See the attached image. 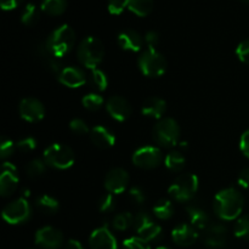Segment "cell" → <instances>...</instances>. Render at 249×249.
<instances>
[{
  "label": "cell",
  "mask_w": 249,
  "mask_h": 249,
  "mask_svg": "<svg viewBox=\"0 0 249 249\" xmlns=\"http://www.w3.org/2000/svg\"><path fill=\"white\" fill-rule=\"evenodd\" d=\"M245 206L242 194L235 187H228L218 192L214 198V212L221 220H235L241 215Z\"/></svg>",
  "instance_id": "6da1fadb"
},
{
  "label": "cell",
  "mask_w": 249,
  "mask_h": 249,
  "mask_svg": "<svg viewBox=\"0 0 249 249\" xmlns=\"http://www.w3.org/2000/svg\"><path fill=\"white\" fill-rule=\"evenodd\" d=\"M45 43L51 55L56 58H61L67 55L74 46L75 33L71 26L62 24L51 32Z\"/></svg>",
  "instance_id": "7a4b0ae2"
},
{
  "label": "cell",
  "mask_w": 249,
  "mask_h": 249,
  "mask_svg": "<svg viewBox=\"0 0 249 249\" xmlns=\"http://www.w3.org/2000/svg\"><path fill=\"white\" fill-rule=\"evenodd\" d=\"M78 60L84 67L90 71L97 68V66L102 62L105 56V48L101 40L95 36H87L80 41L78 46Z\"/></svg>",
  "instance_id": "3957f363"
},
{
  "label": "cell",
  "mask_w": 249,
  "mask_h": 249,
  "mask_svg": "<svg viewBox=\"0 0 249 249\" xmlns=\"http://www.w3.org/2000/svg\"><path fill=\"white\" fill-rule=\"evenodd\" d=\"M199 180L195 174H181L168 189V194L178 202H190L198 191Z\"/></svg>",
  "instance_id": "277c9868"
},
{
  "label": "cell",
  "mask_w": 249,
  "mask_h": 249,
  "mask_svg": "<svg viewBox=\"0 0 249 249\" xmlns=\"http://www.w3.org/2000/svg\"><path fill=\"white\" fill-rule=\"evenodd\" d=\"M139 68L146 77H160L167 71V60L155 48H147L139 57Z\"/></svg>",
  "instance_id": "5b68a950"
},
{
  "label": "cell",
  "mask_w": 249,
  "mask_h": 249,
  "mask_svg": "<svg viewBox=\"0 0 249 249\" xmlns=\"http://www.w3.org/2000/svg\"><path fill=\"white\" fill-rule=\"evenodd\" d=\"M44 160L49 167L66 170L74 164V152L68 146L62 143H53L44 151Z\"/></svg>",
  "instance_id": "8992f818"
},
{
  "label": "cell",
  "mask_w": 249,
  "mask_h": 249,
  "mask_svg": "<svg viewBox=\"0 0 249 249\" xmlns=\"http://www.w3.org/2000/svg\"><path fill=\"white\" fill-rule=\"evenodd\" d=\"M153 140L162 147H173L180 138V126L175 119L162 118L157 122L152 131Z\"/></svg>",
  "instance_id": "52a82bcc"
},
{
  "label": "cell",
  "mask_w": 249,
  "mask_h": 249,
  "mask_svg": "<svg viewBox=\"0 0 249 249\" xmlns=\"http://www.w3.org/2000/svg\"><path fill=\"white\" fill-rule=\"evenodd\" d=\"M32 208L26 198H17L2 209V219L10 225L23 224L31 218Z\"/></svg>",
  "instance_id": "ba28073f"
},
{
  "label": "cell",
  "mask_w": 249,
  "mask_h": 249,
  "mask_svg": "<svg viewBox=\"0 0 249 249\" xmlns=\"http://www.w3.org/2000/svg\"><path fill=\"white\" fill-rule=\"evenodd\" d=\"M134 228H135L138 236L142 240L151 242L155 241L162 235V228L156 224L150 216V214L145 211H140L134 215Z\"/></svg>",
  "instance_id": "9c48e42d"
},
{
  "label": "cell",
  "mask_w": 249,
  "mask_h": 249,
  "mask_svg": "<svg viewBox=\"0 0 249 249\" xmlns=\"http://www.w3.org/2000/svg\"><path fill=\"white\" fill-rule=\"evenodd\" d=\"M131 160L134 165L141 169H155L162 163L163 155L158 147L143 146L134 152Z\"/></svg>",
  "instance_id": "30bf717a"
},
{
  "label": "cell",
  "mask_w": 249,
  "mask_h": 249,
  "mask_svg": "<svg viewBox=\"0 0 249 249\" xmlns=\"http://www.w3.org/2000/svg\"><path fill=\"white\" fill-rule=\"evenodd\" d=\"M19 116L28 123H36L45 116V107L36 97H26L19 102Z\"/></svg>",
  "instance_id": "8fae6325"
},
{
  "label": "cell",
  "mask_w": 249,
  "mask_h": 249,
  "mask_svg": "<svg viewBox=\"0 0 249 249\" xmlns=\"http://www.w3.org/2000/svg\"><path fill=\"white\" fill-rule=\"evenodd\" d=\"M36 245L43 249H58L63 245V235L58 229L44 226L36 233Z\"/></svg>",
  "instance_id": "7c38bea8"
},
{
  "label": "cell",
  "mask_w": 249,
  "mask_h": 249,
  "mask_svg": "<svg viewBox=\"0 0 249 249\" xmlns=\"http://www.w3.org/2000/svg\"><path fill=\"white\" fill-rule=\"evenodd\" d=\"M89 246L91 249H118L116 237L109 231L107 224L92 231L89 237Z\"/></svg>",
  "instance_id": "4fadbf2b"
},
{
  "label": "cell",
  "mask_w": 249,
  "mask_h": 249,
  "mask_svg": "<svg viewBox=\"0 0 249 249\" xmlns=\"http://www.w3.org/2000/svg\"><path fill=\"white\" fill-rule=\"evenodd\" d=\"M129 174L122 168H113L105 178V187L109 194H123L129 185Z\"/></svg>",
  "instance_id": "5bb4252c"
},
{
  "label": "cell",
  "mask_w": 249,
  "mask_h": 249,
  "mask_svg": "<svg viewBox=\"0 0 249 249\" xmlns=\"http://www.w3.org/2000/svg\"><path fill=\"white\" fill-rule=\"evenodd\" d=\"M18 175L17 169L12 163L5 162L1 168V175H0V194L2 197H9L16 191L18 186Z\"/></svg>",
  "instance_id": "9a60e30c"
},
{
  "label": "cell",
  "mask_w": 249,
  "mask_h": 249,
  "mask_svg": "<svg viewBox=\"0 0 249 249\" xmlns=\"http://www.w3.org/2000/svg\"><path fill=\"white\" fill-rule=\"evenodd\" d=\"M228 243V229L223 224H211L204 232V245L212 249L224 248Z\"/></svg>",
  "instance_id": "2e32d148"
},
{
  "label": "cell",
  "mask_w": 249,
  "mask_h": 249,
  "mask_svg": "<svg viewBox=\"0 0 249 249\" xmlns=\"http://www.w3.org/2000/svg\"><path fill=\"white\" fill-rule=\"evenodd\" d=\"M106 109L109 113V116L118 122H124L131 116V108L130 102L122 96H112L108 99L106 104Z\"/></svg>",
  "instance_id": "e0dca14e"
},
{
  "label": "cell",
  "mask_w": 249,
  "mask_h": 249,
  "mask_svg": "<svg viewBox=\"0 0 249 249\" xmlns=\"http://www.w3.org/2000/svg\"><path fill=\"white\" fill-rule=\"evenodd\" d=\"M172 238L175 245L180 247H189L192 246L198 238L197 229L189 224H180L172 231Z\"/></svg>",
  "instance_id": "ac0fdd59"
},
{
  "label": "cell",
  "mask_w": 249,
  "mask_h": 249,
  "mask_svg": "<svg viewBox=\"0 0 249 249\" xmlns=\"http://www.w3.org/2000/svg\"><path fill=\"white\" fill-rule=\"evenodd\" d=\"M58 80L62 85L67 88H80L87 83V75H85L84 71L80 68L74 67V66H70V67H65L62 72L58 75Z\"/></svg>",
  "instance_id": "d6986e66"
},
{
  "label": "cell",
  "mask_w": 249,
  "mask_h": 249,
  "mask_svg": "<svg viewBox=\"0 0 249 249\" xmlns=\"http://www.w3.org/2000/svg\"><path fill=\"white\" fill-rule=\"evenodd\" d=\"M118 44L123 50L130 53H138L141 50L145 39L134 29H125L118 34Z\"/></svg>",
  "instance_id": "ffe728a7"
},
{
  "label": "cell",
  "mask_w": 249,
  "mask_h": 249,
  "mask_svg": "<svg viewBox=\"0 0 249 249\" xmlns=\"http://www.w3.org/2000/svg\"><path fill=\"white\" fill-rule=\"evenodd\" d=\"M90 139L92 143L99 148L106 150V148L113 147L116 143V136L108 128L102 125H96L90 131Z\"/></svg>",
  "instance_id": "44dd1931"
},
{
  "label": "cell",
  "mask_w": 249,
  "mask_h": 249,
  "mask_svg": "<svg viewBox=\"0 0 249 249\" xmlns=\"http://www.w3.org/2000/svg\"><path fill=\"white\" fill-rule=\"evenodd\" d=\"M165 111H167V102L160 97H148L141 106V113L150 118L162 119Z\"/></svg>",
  "instance_id": "7402d4cb"
},
{
  "label": "cell",
  "mask_w": 249,
  "mask_h": 249,
  "mask_svg": "<svg viewBox=\"0 0 249 249\" xmlns=\"http://www.w3.org/2000/svg\"><path fill=\"white\" fill-rule=\"evenodd\" d=\"M191 225L198 230H206L209 226V216L207 212L197 203H190L186 207Z\"/></svg>",
  "instance_id": "603a6c76"
},
{
  "label": "cell",
  "mask_w": 249,
  "mask_h": 249,
  "mask_svg": "<svg viewBox=\"0 0 249 249\" xmlns=\"http://www.w3.org/2000/svg\"><path fill=\"white\" fill-rule=\"evenodd\" d=\"M36 207L41 213L53 215V214L57 213V211L60 209V203L55 197L50 196V195H41L36 198Z\"/></svg>",
  "instance_id": "cb8c5ba5"
},
{
  "label": "cell",
  "mask_w": 249,
  "mask_h": 249,
  "mask_svg": "<svg viewBox=\"0 0 249 249\" xmlns=\"http://www.w3.org/2000/svg\"><path fill=\"white\" fill-rule=\"evenodd\" d=\"M67 0H43L40 5L41 11L51 16H60L66 11Z\"/></svg>",
  "instance_id": "d4e9b609"
},
{
  "label": "cell",
  "mask_w": 249,
  "mask_h": 249,
  "mask_svg": "<svg viewBox=\"0 0 249 249\" xmlns=\"http://www.w3.org/2000/svg\"><path fill=\"white\" fill-rule=\"evenodd\" d=\"M128 9L136 16L145 17L153 9V0H128Z\"/></svg>",
  "instance_id": "484cf974"
},
{
  "label": "cell",
  "mask_w": 249,
  "mask_h": 249,
  "mask_svg": "<svg viewBox=\"0 0 249 249\" xmlns=\"http://www.w3.org/2000/svg\"><path fill=\"white\" fill-rule=\"evenodd\" d=\"M153 214L160 220H168L174 214V206L169 199L162 198L153 206Z\"/></svg>",
  "instance_id": "4316f807"
},
{
  "label": "cell",
  "mask_w": 249,
  "mask_h": 249,
  "mask_svg": "<svg viewBox=\"0 0 249 249\" xmlns=\"http://www.w3.org/2000/svg\"><path fill=\"white\" fill-rule=\"evenodd\" d=\"M185 163H186L185 156L180 151H173L168 153L164 160L165 167L172 172H181L185 167Z\"/></svg>",
  "instance_id": "83f0119b"
},
{
  "label": "cell",
  "mask_w": 249,
  "mask_h": 249,
  "mask_svg": "<svg viewBox=\"0 0 249 249\" xmlns=\"http://www.w3.org/2000/svg\"><path fill=\"white\" fill-rule=\"evenodd\" d=\"M40 18V14H39V9L36 4L33 2H28V4L24 6L23 11L21 15V21L24 26H34L36 22Z\"/></svg>",
  "instance_id": "f1b7e54d"
},
{
  "label": "cell",
  "mask_w": 249,
  "mask_h": 249,
  "mask_svg": "<svg viewBox=\"0 0 249 249\" xmlns=\"http://www.w3.org/2000/svg\"><path fill=\"white\" fill-rule=\"evenodd\" d=\"M90 84L97 89L99 91H105L108 87V78H107V74L104 72V71L99 70V68H95V70H91V73H90Z\"/></svg>",
  "instance_id": "f546056e"
},
{
  "label": "cell",
  "mask_w": 249,
  "mask_h": 249,
  "mask_svg": "<svg viewBox=\"0 0 249 249\" xmlns=\"http://www.w3.org/2000/svg\"><path fill=\"white\" fill-rule=\"evenodd\" d=\"M112 225L117 231H125L134 225V215L129 212H123L121 214H117L113 218Z\"/></svg>",
  "instance_id": "4dcf8cb0"
},
{
  "label": "cell",
  "mask_w": 249,
  "mask_h": 249,
  "mask_svg": "<svg viewBox=\"0 0 249 249\" xmlns=\"http://www.w3.org/2000/svg\"><path fill=\"white\" fill-rule=\"evenodd\" d=\"M46 162L44 160H33L27 164L26 172L27 175L32 179L41 177L46 172Z\"/></svg>",
  "instance_id": "1f68e13d"
},
{
  "label": "cell",
  "mask_w": 249,
  "mask_h": 249,
  "mask_svg": "<svg viewBox=\"0 0 249 249\" xmlns=\"http://www.w3.org/2000/svg\"><path fill=\"white\" fill-rule=\"evenodd\" d=\"M104 102H105L104 97L99 94H94V92H92V94L85 95V96L82 99L83 106H84L87 109H89V111H92V112L101 108V107L104 106Z\"/></svg>",
  "instance_id": "d6a6232c"
},
{
  "label": "cell",
  "mask_w": 249,
  "mask_h": 249,
  "mask_svg": "<svg viewBox=\"0 0 249 249\" xmlns=\"http://www.w3.org/2000/svg\"><path fill=\"white\" fill-rule=\"evenodd\" d=\"M236 237L249 241V215L240 216L235 225Z\"/></svg>",
  "instance_id": "836d02e7"
},
{
  "label": "cell",
  "mask_w": 249,
  "mask_h": 249,
  "mask_svg": "<svg viewBox=\"0 0 249 249\" xmlns=\"http://www.w3.org/2000/svg\"><path fill=\"white\" fill-rule=\"evenodd\" d=\"M116 208V201H114L113 194H105L99 201V209L102 213H109Z\"/></svg>",
  "instance_id": "e575fe53"
},
{
  "label": "cell",
  "mask_w": 249,
  "mask_h": 249,
  "mask_svg": "<svg viewBox=\"0 0 249 249\" xmlns=\"http://www.w3.org/2000/svg\"><path fill=\"white\" fill-rule=\"evenodd\" d=\"M123 249H151L147 241L138 237H129L124 240Z\"/></svg>",
  "instance_id": "d590c367"
},
{
  "label": "cell",
  "mask_w": 249,
  "mask_h": 249,
  "mask_svg": "<svg viewBox=\"0 0 249 249\" xmlns=\"http://www.w3.org/2000/svg\"><path fill=\"white\" fill-rule=\"evenodd\" d=\"M15 150H16V143L10 140V139L2 138L1 145H0V157L2 160H6L10 156H12Z\"/></svg>",
  "instance_id": "8d00e7d4"
},
{
  "label": "cell",
  "mask_w": 249,
  "mask_h": 249,
  "mask_svg": "<svg viewBox=\"0 0 249 249\" xmlns=\"http://www.w3.org/2000/svg\"><path fill=\"white\" fill-rule=\"evenodd\" d=\"M36 140L34 138H32V136L21 139V140L16 143V150H19L21 152H32L33 150H36Z\"/></svg>",
  "instance_id": "74e56055"
},
{
  "label": "cell",
  "mask_w": 249,
  "mask_h": 249,
  "mask_svg": "<svg viewBox=\"0 0 249 249\" xmlns=\"http://www.w3.org/2000/svg\"><path fill=\"white\" fill-rule=\"evenodd\" d=\"M236 55L241 62L249 65V39H246L238 44V46L236 48Z\"/></svg>",
  "instance_id": "f35d334b"
},
{
  "label": "cell",
  "mask_w": 249,
  "mask_h": 249,
  "mask_svg": "<svg viewBox=\"0 0 249 249\" xmlns=\"http://www.w3.org/2000/svg\"><path fill=\"white\" fill-rule=\"evenodd\" d=\"M129 197H130V199L133 203L139 204V206H141V204L145 203L146 198H147L145 195V191H143V190L139 186H134L129 190Z\"/></svg>",
  "instance_id": "ab89813d"
},
{
  "label": "cell",
  "mask_w": 249,
  "mask_h": 249,
  "mask_svg": "<svg viewBox=\"0 0 249 249\" xmlns=\"http://www.w3.org/2000/svg\"><path fill=\"white\" fill-rule=\"evenodd\" d=\"M70 128L73 133L78 134V135H84V134H88L90 131L88 124L80 118L72 119L70 123Z\"/></svg>",
  "instance_id": "60d3db41"
},
{
  "label": "cell",
  "mask_w": 249,
  "mask_h": 249,
  "mask_svg": "<svg viewBox=\"0 0 249 249\" xmlns=\"http://www.w3.org/2000/svg\"><path fill=\"white\" fill-rule=\"evenodd\" d=\"M128 7V0H108V11L112 15H121Z\"/></svg>",
  "instance_id": "b9f144b4"
},
{
  "label": "cell",
  "mask_w": 249,
  "mask_h": 249,
  "mask_svg": "<svg viewBox=\"0 0 249 249\" xmlns=\"http://www.w3.org/2000/svg\"><path fill=\"white\" fill-rule=\"evenodd\" d=\"M145 39V43L147 44L148 48H155L157 46V44L160 43V34L156 31H148L147 33L143 36Z\"/></svg>",
  "instance_id": "7bdbcfd3"
},
{
  "label": "cell",
  "mask_w": 249,
  "mask_h": 249,
  "mask_svg": "<svg viewBox=\"0 0 249 249\" xmlns=\"http://www.w3.org/2000/svg\"><path fill=\"white\" fill-rule=\"evenodd\" d=\"M240 148L241 152H242L246 157L249 158V129L246 130L245 133L242 134V136H241Z\"/></svg>",
  "instance_id": "ee69618b"
},
{
  "label": "cell",
  "mask_w": 249,
  "mask_h": 249,
  "mask_svg": "<svg viewBox=\"0 0 249 249\" xmlns=\"http://www.w3.org/2000/svg\"><path fill=\"white\" fill-rule=\"evenodd\" d=\"M238 185L243 189H249V167L245 168L238 175Z\"/></svg>",
  "instance_id": "f6af8a7d"
},
{
  "label": "cell",
  "mask_w": 249,
  "mask_h": 249,
  "mask_svg": "<svg viewBox=\"0 0 249 249\" xmlns=\"http://www.w3.org/2000/svg\"><path fill=\"white\" fill-rule=\"evenodd\" d=\"M24 0H0L2 10H14L23 2Z\"/></svg>",
  "instance_id": "bcb514c9"
},
{
  "label": "cell",
  "mask_w": 249,
  "mask_h": 249,
  "mask_svg": "<svg viewBox=\"0 0 249 249\" xmlns=\"http://www.w3.org/2000/svg\"><path fill=\"white\" fill-rule=\"evenodd\" d=\"M65 249H84L82 243L77 240H68L65 245Z\"/></svg>",
  "instance_id": "7dc6e473"
},
{
  "label": "cell",
  "mask_w": 249,
  "mask_h": 249,
  "mask_svg": "<svg viewBox=\"0 0 249 249\" xmlns=\"http://www.w3.org/2000/svg\"><path fill=\"white\" fill-rule=\"evenodd\" d=\"M28 196H31V190L24 189L23 190V195H22V198H27Z\"/></svg>",
  "instance_id": "c3c4849f"
},
{
  "label": "cell",
  "mask_w": 249,
  "mask_h": 249,
  "mask_svg": "<svg viewBox=\"0 0 249 249\" xmlns=\"http://www.w3.org/2000/svg\"><path fill=\"white\" fill-rule=\"evenodd\" d=\"M180 145H181L182 148H186L187 147V142H181V143H180Z\"/></svg>",
  "instance_id": "681fc988"
},
{
  "label": "cell",
  "mask_w": 249,
  "mask_h": 249,
  "mask_svg": "<svg viewBox=\"0 0 249 249\" xmlns=\"http://www.w3.org/2000/svg\"><path fill=\"white\" fill-rule=\"evenodd\" d=\"M156 249H170V248H168V247H164V246H160V247H157Z\"/></svg>",
  "instance_id": "f907efd6"
},
{
  "label": "cell",
  "mask_w": 249,
  "mask_h": 249,
  "mask_svg": "<svg viewBox=\"0 0 249 249\" xmlns=\"http://www.w3.org/2000/svg\"><path fill=\"white\" fill-rule=\"evenodd\" d=\"M242 2H245V4H249V0H241Z\"/></svg>",
  "instance_id": "816d5d0a"
}]
</instances>
